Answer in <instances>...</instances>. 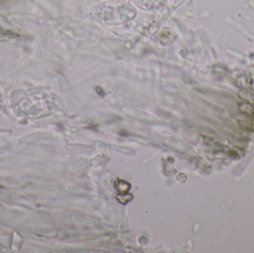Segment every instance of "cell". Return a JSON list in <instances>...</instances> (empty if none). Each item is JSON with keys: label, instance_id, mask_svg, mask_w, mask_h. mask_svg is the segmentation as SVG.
<instances>
[{"label": "cell", "instance_id": "6da1fadb", "mask_svg": "<svg viewBox=\"0 0 254 253\" xmlns=\"http://www.w3.org/2000/svg\"><path fill=\"white\" fill-rule=\"evenodd\" d=\"M135 15V9L132 6L120 1L102 3L92 11L96 20L105 24L126 23L134 19Z\"/></svg>", "mask_w": 254, "mask_h": 253}, {"label": "cell", "instance_id": "3957f363", "mask_svg": "<svg viewBox=\"0 0 254 253\" xmlns=\"http://www.w3.org/2000/svg\"><path fill=\"white\" fill-rule=\"evenodd\" d=\"M110 1H123V0H110Z\"/></svg>", "mask_w": 254, "mask_h": 253}, {"label": "cell", "instance_id": "7a4b0ae2", "mask_svg": "<svg viewBox=\"0 0 254 253\" xmlns=\"http://www.w3.org/2000/svg\"><path fill=\"white\" fill-rule=\"evenodd\" d=\"M133 4L143 10H158L164 7L166 0H131Z\"/></svg>", "mask_w": 254, "mask_h": 253}]
</instances>
